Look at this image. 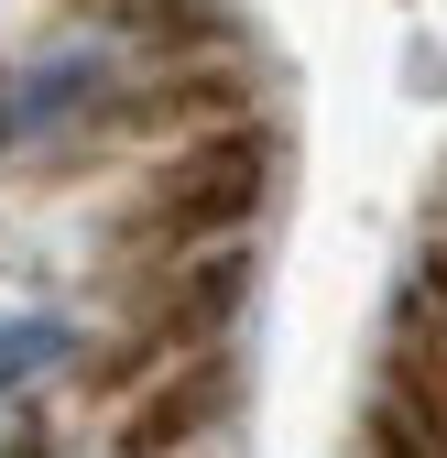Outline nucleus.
<instances>
[{"label": "nucleus", "mask_w": 447, "mask_h": 458, "mask_svg": "<svg viewBox=\"0 0 447 458\" xmlns=\"http://www.w3.org/2000/svg\"><path fill=\"white\" fill-rule=\"evenodd\" d=\"M66 350H77L66 317H0V393H22L33 371H55Z\"/></svg>", "instance_id": "1"}]
</instances>
